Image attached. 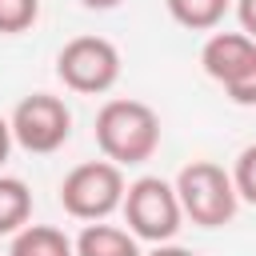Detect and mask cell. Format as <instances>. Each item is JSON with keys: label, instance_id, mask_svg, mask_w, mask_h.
<instances>
[{"label": "cell", "instance_id": "1", "mask_svg": "<svg viewBox=\"0 0 256 256\" xmlns=\"http://www.w3.org/2000/svg\"><path fill=\"white\" fill-rule=\"evenodd\" d=\"M96 148L116 168H132L156 156L160 148V116L144 100H108L96 112Z\"/></svg>", "mask_w": 256, "mask_h": 256}, {"label": "cell", "instance_id": "2", "mask_svg": "<svg viewBox=\"0 0 256 256\" xmlns=\"http://www.w3.org/2000/svg\"><path fill=\"white\" fill-rule=\"evenodd\" d=\"M172 188H176V200H180L184 220H192L200 228H224V224H232V216L240 208V196L232 188V176L220 164H212V160L184 164Z\"/></svg>", "mask_w": 256, "mask_h": 256}, {"label": "cell", "instance_id": "3", "mask_svg": "<svg viewBox=\"0 0 256 256\" xmlns=\"http://www.w3.org/2000/svg\"><path fill=\"white\" fill-rule=\"evenodd\" d=\"M124 224L136 240H148V244H172V236L180 232L184 224V212H180V200H176V188L160 176H140L124 188Z\"/></svg>", "mask_w": 256, "mask_h": 256}, {"label": "cell", "instance_id": "4", "mask_svg": "<svg viewBox=\"0 0 256 256\" xmlns=\"http://www.w3.org/2000/svg\"><path fill=\"white\" fill-rule=\"evenodd\" d=\"M124 188H128L124 172L112 160H88V164H76L60 180V204L72 220L96 224V220H108L124 204Z\"/></svg>", "mask_w": 256, "mask_h": 256}, {"label": "cell", "instance_id": "5", "mask_svg": "<svg viewBox=\"0 0 256 256\" xmlns=\"http://www.w3.org/2000/svg\"><path fill=\"white\" fill-rule=\"evenodd\" d=\"M56 76L80 96H100L120 80V52L104 36H76L56 52Z\"/></svg>", "mask_w": 256, "mask_h": 256}, {"label": "cell", "instance_id": "6", "mask_svg": "<svg viewBox=\"0 0 256 256\" xmlns=\"http://www.w3.org/2000/svg\"><path fill=\"white\" fill-rule=\"evenodd\" d=\"M12 140L24 148V152H36V156H48L56 148L68 144L72 136V112L60 96L52 92H32L24 96L16 108H12Z\"/></svg>", "mask_w": 256, "mask_h": 256}, {"label": "cell", "instance_id": "7", "mask_svg": "<svg viewBox=\"0 0 256 256\" xmlns=\"http://www.w3.org/2000/svg\"><path fill=\"white\" fill-rule=\"evenodd\" d=\"M256 64V44L244 36V32H212L200 48V68L220 84H236L248 68Z\"/></svg>", "mask_w": 256, "mask_h": 256}, {"label": "cell", "instance_id": "8", "mask_svg": "<svg viewBox=\"0 0 256 256\" xmlns=\"http://www.w3.org/2000/svg\"><path fill=\"white\" fill-rule=\"evenodd\" d=\"M76 256H140V240L128 232V228H116V224H84V232L72 240Z\"/></svg>", "mask_w": 256, "mask_h": 256}, {"label": "cell", "instance_id": "9", "mask_svg": "<svg viewBox=\"0 0 256 256\" xmlns=\"http://www.w3.org/2000/svg\"><path fill=\"white\" fill-rule=\"evenodd\" d=\"M8 256H76L72 240L52 228V224H24L12 244H8Z\"/></svg>", "mask_w": 256, "mask_h": 256}, {"label": "cell", "instance_id": "10", "mask_svg": "<svg viewBox=\"0 0 256 256\" xmlns=\"http://www.w3.org/2000/svg\"><path fill=\"white\" fill-rule=\"evenodd\" d=\"M32 220V192L20 176H0V236H16Z\"/></svg>", "mask_w": 256, "mask_h": 256}, {"label": "cell", "instance_id": "11", "mask_svg": "<svg viewBox=\"0 0 256 256\" xmlns=\"http://www.w3.org/2000/svg\"><path fill=\"white\" fill-rule=\"evenodd\" d=\"M164 4L168 16L188 32H212L228 12V0H164Z\"/></svg>", "mask_w": 256, "mask_h": 256}, {"label": "cell", "instance_id": "12", "mask_svg": "<svg viewBox=\"0 0 256 256\" xmlns=\"http://www.w3.org/2000/svg\"><path fill=\"white\" fill-rule=\"evenodd\" d=\"M40 0H0V36H20L36 24Z\"/></svg>", "mask_w": 256, "mask_h": 256}, {"label": "cell", "instance_id": "13", "mask_svg": "<svg viewBox=\"0 0 256 256\" xmlns=\"http://www.w3.org/2000/svg\"><path fill=\"white\" fill-rule=\"evenodd\" d=\"M232 176V188L244 204H256V144H248L240 156H236V168L228 172Z\"/></svg>", "mask_w": 256, "mask_h": 256}, {"label": "cell", "instance_id": "14", "mask_svg": "<svg viewBox=\"0 0 256 256\" xmlns=\"http://www.w3.org/2000/svg\"><path fill=\"white\" fill-rule=\"evenodd\" d=\"M224 92H228L232 104H240V108H256V64H252L236 84H228Z\"/></svg>", "mask_w": 256, "mask_h": 256}, {"label": "cell", "instance_id": "15", "mask_svg": "<svg viewBox=\"0 0 256 256\" xmlns=\"http://www.w3.org/2000/svg\"><path fill=\"white\" fill-rule=\"evenodd\" d=\"M236 20H240L244 36L256 44V0H236Z\"/></svg>", "mask_w": 256, "mask_h": 256}, {"label": "cell", "instance_id": "16", "mask_svg": "<svg viewBox=\"0 0 256 256\" xmlns=\"http://www.w3.org/2000/svg\"><path fill=\"white\" fill-rule=\"evenodd\" d=\"M12 144H16V140H12V128H8V120L0 116V164L8 160V152H12Z\"/></svg>", "mask_w": 256, "mask_h": 256}, {"label": "cell", "instance_id": "17", "mask_svg": "<svg viewBox=\"0 0 256 256\" xmlns=\"http://www.w3.org/2000/svg\"><path fill=\"white\" fill-rule=\"evenodd\" d=\"M148 256H196L192 248H180V244H156Z\"/></svg>", "mask_w": 256, "mask_h": 256}, {"label": "cell", "instance_id": "18", "mask_svg": "<svg viewBox=\"0 0 256 256\" xmlns=\"http://www.w3.org/2000/svg\"><path fill=\"white\" fill-rule=\"evenodd\" d=\"M84 8H92V12H112V8H120L124 0H80Z\"/></svg>", "mask_w": 256, "mask_h": 256}]
</instances>
